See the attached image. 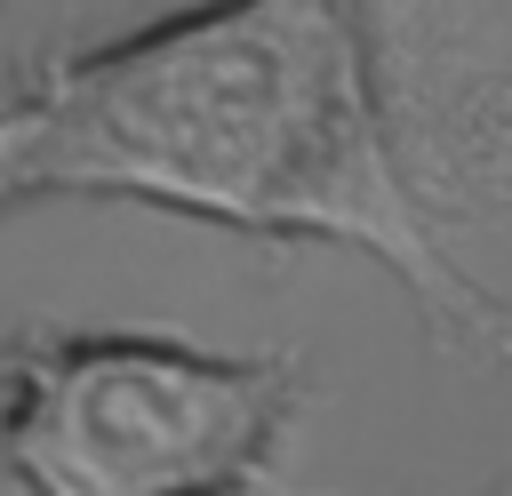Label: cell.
<instances>
[{
	"mask_svg": "<svg viewBox=\"0 0 512 496\" xmlns=\"http://www.w3.org/2000/svg\"><path fill=\"white\" fill-rule=\"evenodd\" d=\"M296 416L288 360L176 336H48L8 360L0 464L24 496H240Z\"/></svg>",
	"mask_w": 512,
	"mask_h": 496,
	"instance_id": "cell-2",
	"label": "cell"
},
{
	"mask_svg": "<svg viewBox=\"0 0 512 496\" xmlns=\"http://www.w3.org/2000/svg\"><path fill=\"white\" fill-rule=\"evenodd\" d=\"M0 200H136L264 240H336L408 296L472 304L440 256L352 0H208L0 104Z\"/></svg>",
	"mask_w": 512,
	"mask_h": 496,
	"instance_id": "cell-1",
	"label": "cell"
}]
</instances>
